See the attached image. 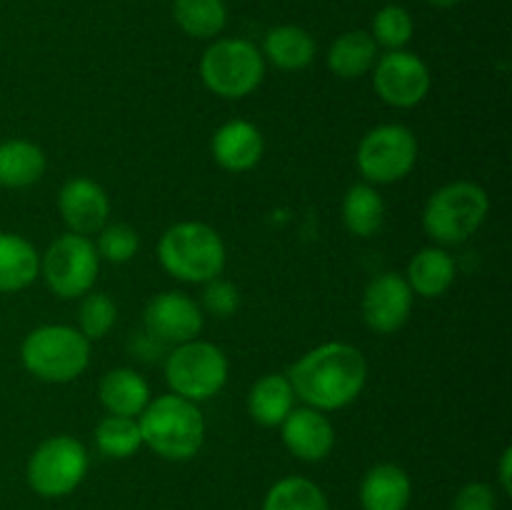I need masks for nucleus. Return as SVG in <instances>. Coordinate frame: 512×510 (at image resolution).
Masks as SVG:
<instances>
[{
    "label": "nucleus",
    "mask_w": 512,
    "mask_h": 510,
    "mask_svg": "<svg viewBox=\"0 0 512 510\" xmlns=\"http://www.w3.org/2000/svg\"><path fill=\"white\" fill-rule=\"evenodd\" d=\"M263 510H330V503L318 483L300 475H288L268 490Z\"/></svg>",
    "instance_id": "obj_27"
},
{
    "label": "nucleus",
    "mask_w": 512,
    "mask_h": 510,
    "mask_svg": "<svg viewBox=\"0 0 512 510\" xmlns=\"http://www.w3.org/2000/svg\"><path fill=\"white\" fill-rule=\"evenodd\" d=\"M58 210L70 233L93 235L100 233L103 225H108L110 198L103 185L80 175V178H70L60 188Z\"/></svg>",
    "instance_id": "obj_14"
},
{
    "label": "nucleus",
    "mask_w": 512,
    "mask_h": 510,
    "mask_svg": "<svg viewBox=\"0 0 512 510\" xmlns=\"http://www.w3.org/2000/svg\"><path fill=\"white\" fill-rule=\"evenodd\" d=\"M490 198L473 180H455L430 195L423 210V228L435 243L460 245L485 223Z\"/></svg>",
    "instance_id": "obj_5"
},
{
    "label": "nucleus",
    "mask_w": 512,
    "mask_h": 510,
    "mask_svg": "<svg viewBox=\"0 0 512 510\" xmlns=\"http://www.w3.org/2000/svg\"><path fill=\"white\" fill-rule=\"evenodd\" d=\"M40 275V255L28 238L0 233V293H18Z\"/></svg>",
    "instance_id": "obj_19"
},
{
    "label": "nucleus",
    "mask_w": 512,
    "mask_h": 510,
    "mask_svg": "<svg viewBox=\"0 0 512 510\" xmlns=\"http://www.w3.org/2000/svg\"><path fill=\"white\" fill-rule=\"evenodd\" d=\"M203 305L208 313L218 315V318H230L240 308L238 288L233 283H228V280H210V283H205L203 290Z\"/></svg>",
    "instance_id": "obj_32"
},
{
    "label": "nucleus",
    "mask_w": 512,
    "mask_h": 510,
    "mask_svg": "<svg viewBox=\"0 0 512 510\" xmlns=\"http://www.w3.org/2000/svg\"><path fill=\"white\" fill-rule=\"evenodd\" d=\"M355 160H358L360 175L368 183H398L408 178L418 163V138L405 125H378L360 140Z\"/></svg>",
    "instance_id": "obj_10"
},
{
    "label": "nucleus",
    "mask_w": 512,
    "mask_h": 510,
    "mask_svg": "<svg viewBox=\"0 0 512 510\" xmlns=\"http://www.w3.org/2000/svg\"><path fill=\"white\" fill-rule=\"evenodd\" d=\"M498 478H500V488L510 495L512 493V448H505L503 455H500Z\"/></svg>",
    "instance_id": "obj_34"
},
{
    "label": "nucleus",
    "mask_w": 512,
    "mask_h": 510,
    "mask_svg": "<svg viewBox=\"0 0 512 510\" xmlns=\"http://www.w3.org/2000/svg\"><path fill=\"white\" fill-rule=\"evenodd\" d=\"M413 15L403 5H383L373 18V40L388 50H403L413 38Z\"/></svg>",
    "instance_id": "obj_29"
},
{
    "label": "nucleus",
    "mask_w": 512,
    "mask_h": 510,
    "mask_svg": "<svg viewBox=\"0 0 512 510\" xmlns=\"http://www.w3.org/2000/svg\"><path fill=\"white\" fill-rule=\"evenodd\" d=\"M20 360L43 383H70L88 368L90 340L70 325H40L25 335Z\"/></svg>",
    "instance_id": "obj_4"
},
{
    "label": "nucleus",
    "mask_w": 512,
    "mask_h": 510,
    "mask_svg": "<svg viewBox=\"0 0 512 510\" xmlns=\"http://www.w3.org/2000/svg\"><path fill=\"white\" fill-rule=\"evenodd\" d=\"M343 223L358 238H370L385 223V200L370 183L348 188L343 198Z\"/></svg>",
    "instance_id": "obj_25"
},
{
    "label": "nucleus",
    "mask_w": 512,
    "mask_h": 510,
    "mask_svg": "<svg viewBox=\"0 0 512 510\" xmlns=\"http://www.w3.org/2000/svg\"><path fill=\"white\" fill-rule=\"evenodd\" d=\"M145 335L165 345L190 343L203 330V310L190 295L180 290L158 293L143 313Z\"/></svg>",
    "instance_id": "obj_12"
},
{
    "label": "nucleus",
    "mask_w": 512,
    "mask_h": 510,
    "mask_svg": "<svg viewBox=\"0 0 512 510\" xmlns=\"http://www.w3.org/2000/svg\"><path fill=\"white\" fill-rule=\"evenodd\" d=\"M158 258L165 273L175 280L210 283L225 268V243L210 225L183 220L160 235Z\"/></svg>",
    "instance_id": "obj_3"
},
{
    "label": "nucleus",
    "mask_w": 512,
    "mask_h": 510,
    "mask_svg": "<svg viewBox=\"0 0 512 510\" xmlns=\"http://www.w3.org/2000/svg\"><path fill=\"white\" fill-rule=\"evenodd\" d=\"M375 60H378V43L368 30H348L338 35L328 50V68L343 80L363 78L373 70Z\"/></svg>",
    "instance_id": "obj_24"
},
{
    "label": "nucleus",
    "mask_w": 512,
    "mask_h": 510,
    "mask_svg": "<svg viewBox=\"0 0 512 510\" xmlns=\"http://www.w3.org/2000/svg\"><path fill=\"white\" fill-rule=\"evenodd\" d=\"M173 20L190 38L210 40L223 33L228 23V8L223 0H175Z\"/></svg>",
    "instance_id": "obj_26"
},
{
    "label": "nucleus",
    "mask_w": 512,
    "mask_h": 510,
    "mask_svg": "<svg viewBox=\"0 0 512 510\" xmlns=\"http://www.w3.org/2000/svg\"><path fill=\"white\" fill-rule=\"evenodd\" d=\"M373 85L380 100L393 108H415L423 103L433 85L425 60L408 50H388L373 65Z\"/></svg>",
    "instance_id": "obj_11"
},
{
    "label": "nucleus",
    "mask_w": 512,
    "mask_h": 510,
    "mask_svg": "<svg viewBox=\"0 0 512 510\" xmlns=\"http://www.w3.org/2000/svg\"><path fill=\"white\" fill-rule=\"evenodd\" d=\"M95 445L108 458H130L143 448V435H140L138 418H125V415H105L95 428Z\"/></svg>",
    "instance_id": "obj_28"
},
{
    "label": "nucleus",
    "mask_w": 512,
    "mask_h": 510,
    "mask_svg": "<svg viewBox=\"0 0 512 510\" xmlns=\"http://www.w3.org/2000/svg\"><path fill=\"white\" fill-rule=\"evenodd\" d=\"M143 445L165 460H190L205 440V418L198 403L168 393L153 398L138 415Z\"/></svg>",
    "instance_id": "obj_2"
},
{
    "label": "nucleus",
    "mask_w": 512,
    "mask_h": 510,
    "mask_svg": "<svg viewBox=\"0 0 512 510\" xmlns=\"http://www.w3.org/2000/svg\"><path fill=\"white\" fill-rule=\"evenodd\" d=\"M228 355L208 340H190L175 345L165 360V383L170 393L193 403L213 398L228 380Z\"/></svg>",
    "instance_id": "obj_7"
},
{
    "label": "nucleus",
    "mask_w": 512,
    "mask_h": 510,
    "mask_svg": "<svg viewBox=\"0 0 512 510\" xmlns=\"http://www.w3.org/2000/svg\"><path fill=\"white\" fill-rule=\"evenodd\" d=\"M295 398L315 410H340L368 383V360L350 343H323L308 350L288 373Z\"/></svg>",
    "instance_id": "obj_1"
},
{
    "label": "nucleus",
    "mask_w": 512,
    "mask_h": 510,
    "mask_svg": "<svg viewBox=\"0 0 512 510\" xmlns=\"http://www.w3.org/2000/svg\"><path fill=\"white\" fill-rule=\"evenodd\" d=\"M265 150L263 133L250 120H228L210 140L213 160L228 173H245L260 163Z\"/></svg>",
    "instance_id": "obj_16"
},
{
    "label": "nucleus",
    "mask_w": 512,
    "mask_h": 510,
    "mask_svg": "<svg viewBox=\"0 0 512 510\" xmlns=\"http://www.w3.org/2000/svg\"><path fill=\"white\" fill-rule=\"evenodd\" d=\"M430 5H435V8H453V5H458L460 0H428Z\"/></svg>",
    "instance_id": "obj_35"
},
{
    "label": "nucleus",
    "mask_w": 512,
    "mask_h": 510,
    "mask_svg": "<svg viewBox=\"0 0 512 510\" xmlns=\"http://www.w3.org/2000/svg\"><path fill=\"white\" fill-rule=\"evenodd\" d=\"M100 270V255L88 235L65 233L50 243L40 258V273L58 298L70 300L93 290Z\"/></svg>",
    "instance_id": "obj_9"
},
{
    "label": "nucleus",
    "mask_w": 512,
    "mask_h": 510,
    "mask_svg": "<svg viewBox=\"0 0 512 510\" xmlns=\"http://www.w3.org/2000/svg\"><path fill=\"white\" fill-rule=\"evenodd\" d=\"M498 498L488 483H468L458 490L453 500V510H495Z\"/></svg>",
    "instance_id": "obj_33"
},
{
    "label": "nucleus",
    "mask_w": 512,
    "mask_h": 510,
    "mask_svg": "<svg viewBox=\"0 0 512 510\" xmlns=\"http://www.w3.org/2000/svg\"><path fill=\"white\" fill-rule=\"evenodd\" d=\"M200 78L205 88L225 100L253 95L265 78V58L250 40H215L200 58Z\"/></svg>",
    "instance_id": "obj_6"
},
{
    "label": "nucleus",
    "mask_w": 512,
    "mask_h": 510,
    "mask_svg": "<svg viewBox=\"0 0 512 510\" xmlns=\"http://www.w3.org/2000/svg\"><path fill=\"white\" fill-rule=\"evenodd\" d=\"M88 450L73 435H53L33 450L25 468L28 485L43 498H63L83 483Z\"/></svg>",
    "instance_id": "obj_8"
},
{
    "label": "nucleus",
    "mask_w": 512,
    "mask_h": 510,
    "mask_svg": "<svg viewBox=\"0 0 512 510\" xmlns=\"http://www.w3.org/2000/svg\"><path fill=\"white\" fill-rule=\"evenodd\" d=\"M45 153L33 140L10 138L0 143V185L10 190L30 188L45 173Z\"/></svg>",
    "instance_id": "obj_21"
},
{
    "label": "nucleus",
    "mask_w": 512,
    "mask_h": 510,
    "mask_svg": "<svg viewBox=\"0 0 512 510\" xmlns=\"http://www.w3.org/2000/svg\"><path fill=\"white\" fill-rule=\"evenodd\" d=\"M98 395L108 415H125V418H138L150 403L148 380L133 368H115L103 375L98 385Z\"/></svg>",
    "instance_id": "obj_18"
},
{
    "label": "nucleus",
    "mask_w": 512,
    "mask_h": 510,
    "mask_svg": "<svg viewBox=\"0 0 512 510\" xmlns=\"http://www.w3.org/2000/svg\"><path fill=\"white\" fill-rule=\"evenodd\" d=\"M280 430H283L285 448L305 463H320L328 458L335 445V428L328 415L308 405L290 410L288 418L280 423Z\"/></svg>",
    "instance_id": "obj_15"
},
{
    "label": "nucleus",
    "mask_w": 512,
    "mask_h": 510,
    "mask_svg": "<svg viewBox=\"0 0 512 510\" xmlns=\"http://www.w3.org/2000/svg\"><path fill=\"white\" fill-rule=\"evenodd\" d=\"M413 310V290L400 273H383L370 280L363 295V318L375 333H395Z\"/></svg>",
    "instance_id": "obj_13"
},
{
    "label": "nucleus",
    "mask_w": 512,
    "mask_h": 510,
    "mask_svg": "<svg viewBox=\"0 0 512 510\" xmlns=\"http://www.w3.org/2000/svg\"><path fill=\"white\" fill-rule=\"evenodd\" d=\"M140 248V235L133 225L128 223H110L103 225L98 233V243H95V250H98L100 260H108V263L123 265L128 260L135 258Z\"/></svg>",
    "instance_id": "obj_31"
},
{
    "label": "nucleus",
    "mask_w": 512,
    "mask_h": 510,
    "mask_svg": "<svg viewBox=\"0 0 512 510\" xmlns=\"http://www.w3.org/2000/svg\"><path fill=\"white\" fill-rule=\"evenodd\" d=\"M315 40L300 25H275L265 33L263 58L280 70H303L315 60Z\"/></svg>",
    "instance_id": "obj_22"
},
{
    "label": "nucleus",
    "mask_w": 512,
    "mask_h": 510,
    "mask_svg": "<svg viewBox=\"0 0 512 510\" xmlns=\"http://www.w3.org/2000/svg\"><path fill=\"white\" fill-rule=\"evenodd\" d=\"M118 320V308L108 293H85L78 310L80 333L88 340H100L110 333Z\"/></svg>",
    "instance_id": "obj_30"
},
{
    "label": "nucleus",
    "mask_w": 512,
    "mask_h": 510,
    "mask_svg": "<svg viewBox=\"0 0 512 510\" xmlns=\"http://www.w3.org/2000/svg\"><path fill=\"white\" fill-rule=\"evenodd\" d=\"M408 285L415 295L440 298L455 283V260L443 248H423L408 265Z\"/></svg>",
    "instance_id": "obj_23"
},
{
    "label": "nucleus",
    "mask_w": 512,
    "mask_h": 510,
    "mask_svg": "<svg viewBox=\"0 0 512 510\" xmlns=\"http://www.w3.org/2000/svg\"><path fill=\"white\" fill-rule=\"evenodd\" d=\"M295 405V390L288 375L270 373L255 380L248 393V413L263 428H278Z\"/></svg>",
    "instance_id": "obj_20"
},
{
    "label": "nucleus",
    "mask_w": 512,
    "mask_h": 510,
    "mask_svg": "<svg viewBox=\"0 0 512 510\" xmlns=\"http://www.w3.org/2000/svg\"><path fill=\"white\" fill-rule=\"evenodd\" d=\"M413 498L408 473L395 463H380L365 473L360 483L363 510H405Z\"/></svg>",
    "instance_id": "obj_17"
}]
</instances>
